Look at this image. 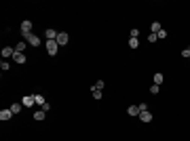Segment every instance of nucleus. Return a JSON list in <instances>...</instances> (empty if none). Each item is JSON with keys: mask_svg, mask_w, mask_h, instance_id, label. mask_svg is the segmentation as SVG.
<instances>
[{"mask_svg": "<svg viewBox=\"0 0 190 141\" xmlns=\"http://www.w3.org/2000/svg\"><path fill=\"white\" fill-rule=\"evenodd\" d=\"M9 68H11V63H9L6 59H2V61H0V70H2V72H9Z\"/></svg>", "mask_w": 190, "mask_h": 141, "instance_id": "nucleus-17", "label": "nucleus"}, {"mask_svg": "<svg viewBox=\"0 0 190 141\" xmlns=\"http://www.w3.org/2000/svg\"><path fill=\"white\" fill-rule=\"evenodd\" d=\"M34 101H36V106H38V107H42L45 103H47V99H45V97H42L40 93H36V95H34Z\"/></svg>", "mask_w": 190, "mask_h": 141, "instance_id": "nucleus-10", "label": "nucleus"}, {"mask_svg": "<svg viewBox=\"0 0 190 141\" xmlns=\"http://www.w3.org/2000/svg\"><path fill=\"white\" fill-rule=\"evenodd\" d=\"M156 40H158V36H156V34H150V36H148V42H156Z\"/></svg>", "mask_w": 190, "mask_h": 141, "instance_id": "nucleus-24", "label": "nucleus"}, {"mask_svg": "<svg viewBox=\"0 0 190 141\" xmlns=\"http://www.w3.org/2000/svg\"><path fill=\"white\" fill-rule=\"evenodd\" d=\"M25 55L24 53H17V51H15V55H13V61H15V63H25Z\"/></svg>", "mask_w": 190, "mask_h": 141, "instance_id": "nucleus-9", "label": "nucleus"}, {"mask_svg": "<svg viewBox=\"0 0 190 141\" xmlns=\"http://www.w3.org/2000/svg\"><path fill=\"white\" fill-rule=\"evenodd\" d=\"M0 55H2L4 59H6V57H11V59H13V55H15V47H4Z\"/></svg>", "mask_w": 190, "mask_h": 141, "instance_id": "nucleus-5", "label": "nucleus"}, {"mask_svg": "<svg viewBox=\"0 0 190 141\" xmlns=\"http://www.w3.org/2000/svg\"><path fill=\"white\" fill-rule=\"evenodd\" d=\"M93 86H95V89H97V91H101V89L106 86V82H104V80H97V82H95Z\"/></svg>", "mask_w": 190, "mask_h": 141, "instance_id": "nucleus-21", "label": "nucleus"}, {"mask_svg": "<svg viewBox=\"0 0 190 141\" xmlns=\"http://www.w3.org/2000/svg\"><path fill=\"white\" fill-rule=\"evenodd\" d=\"M25 47H28V42L19 40V42H17V47H15V51H17V53H24V51H25Z\"/></svg>", "mask_w": 190, "mask_h": 141, "instance_id": "nucleus-15", "label": "nucleus"}, {"mask_svg": "<svg viewBox=\"0 0 190 141\" xmlns=\"http://www.w3.org/2000/svg\"><path fill=\"white\" fill-rule=\"evenodd\" d=\"M32 21H30V19H25V21H21V38H24V36H28V34H32Z\"/></svg>", "mask_w": 190, "mask_h": 141, "instance_id": "nucleus-2", "label": "nucleus"}, {"mask_svg": "<svg viewBox=\"0 0 190 141\" xmlns=\"http://www.w3.org/2000/svg\"><path fill=\"white\" fill-rule=\"evenodd\" d=\"M91 91H93V97H95V99H101V95H104L101 91H97L95 86H91Z\"/></svg>", "mask_w": 190, "mask_h": 141, "instance_id": "nucleus-20", "label": "nucleus"}, {"mask_svg": "<svg viewBox=\"0 0 190 141\" xmlns=\"http://www.w3.org/2000/svg\"><path fill=\"white\" fill-rule=\"evenodd\" d=\"M129 36H131V38H137V36H140V30H137V27H133V30L129 32Z\"/></svg>", "mask_w": 190, "mask_h": 141, "instance_id": "nucleus-22", "label": "nucleus"}, {"mask_svg": "<svg viewBox=\"0 0 190 141\" xmlns=\"http://www.w3.org/2000/svg\"><path fill=\"white\" fill-rule=\"evenodd\" d=\"M152 78H154V84H161V82H163V74H158V72H156Z\"/></svg>", "mask_w": 190, "mask_h": 141, "instance_id": "nucleus-19", "label": "nucleus"}, {"mask_svg": "<svg viewBox=\"0 0 190 141\" xmlns=\"http://www.w3.org/2000/svg\"><path fill=\"white\" fill-rule=\"evenodd\" d=\"M156 36H158V40H163V38H167V32H165V30H161Z\"/></svg>", "mask_w": 190, "mask_h": 141, "instance_id": "nucleus-25", "label": "nucleus"}, {"mask_svg": "<svg viewBox=\"0 0 190 141\" xmlns=\"http://www.w3.org/2000/svg\"><path fill=\"white\" fill-rule=\"evenodd\" d=\"M57 34H59V32H55L53 27H49L47 32H45V38H47V40H57Z\"/></svg>", "mask_w": 190, "mask_h": 141, "instance_id": "nucleus-7", "label": "nucleus"}, {"mask_svg": "<svg viewBox=\"0 0 190 141\" xmlns=\"http://www.w3.org/2000/svg\"><path fill=\"white\" fill-rule=\"evenodd\" d=\"M45 116H47V112H42V110H36V112H34V120H36V122L45 120Z\"/></svg>", "mask_w": 190, "mask_h": 141, "instance_id": "nucleus-12", "label": "nucleus"}, {"mask_svg": "<svg viewBox=\"0 0 190 141\" xmlns=\"http://www.w3.org/2000/svg\"><path fill=\"white\" fill-rule=\"evenodd\" d=\"M9 110H11V112H13V116H15V114H19V112H21V103H13V106L9 107Z\"/></svg>", "mask_w": 190, "mask_h": 141, "instance_id": "nucleus-16", "label": "nucleus"}, {"mask_svg": "<svg viewBox=\"0 0 190 141\" xmlns=\"http://www.w3.org/2000/svg\"><path fill=\"white\" fill-rule=\"evenodd\" d=\"M57 51H59V44H57V40H47V53L51 57H55L57 55Z\"/></svg>", "mask_w": 190, "mask_h": 141, "instance_id": "nucleus-1", "label": "nucleus"}, {"mask_svg": "<svg viewBox=\"0 0 190 141\" xmlns=\"http://www.w3.org/2000/svg\"><path fill=\"white\" fill-rule=\"evenodd\" d=\"M140 120H142V122H150V120H152V114L146 110V112H142V114H140Z\"/></svg>", "mask_w": 190, "mask_h": 141, "instance_id": "nucleus-14", "label": "nucleus"}, {"mask_svg": "<svg viewBox=\"0 0 190 141\" xmlns=\"http://www.w3.org/2000/svg\"><path fill=\"white\" fill-rule=\"evenodd\" d=\"M11 118H13V112H11V110H2V112H0V120H2V122H9Z\"/></svg>", "mask_w": 190, "mask_h": 141, "instance_id": "nucleus-6", "label": "nucleus"}, {"mask_svg": "<svg viewBox=\"0 0 190 141\" xmlns=\"http://www.w3.org/2000/svg\"><path fill=\"white\" fill-rule=\"evenodd\" d=\"M188 53H190V48H188ZM188 61H190V55H188Z\"/></svg>", "mask_w": 190, "mask_h": 141, "instance_id": "nucleus-26", "label": "nucleus"}, {"mask_svg": "<svg viewBox=\"0 0 190 141\" xmlns=\"http://www.w3.org/2000/svg\"><path fill=\"white\" fill-rule=\"evenodd\" d=\"M129 47L131 48H137V47H140V40H137V38H129Z\"/></svg>", "mask_w": 190, "mask_h": 141, "instance_id": "nucleus-18", "label": "nucleus"}, {"mask_svg": "<svg viewBox=\"0 0 190 141\" xmlns=\"http://www.w3.org/2000/svg\"><path fill=\"white\" fill-rule=\"evenodd\" d=\"M140 112H142L140 106H129L127 107V114H129V116H140Z\"/></svg>", "mask_w": 190, "mask_h": 141, "instance_id": "nucleus-8", "label": "nucleus"}, {"mask_svg": "<svg viewBox=\"0 0 190 141\" xmlns=\"http://www.w3.org/2000/svg\"><path fill=\"white\" fill-rule=\"evenodd\" d=\"M24 38H25V42H28L30 47H38V44H40V38L36 34H28V36H24Z\"/></svg>", "mask_w": 190, "mask_h": 141, "instance_id": "nucleus-3", "label": "nucleus"}, {"mask_svg": "<svg viewBox=\"0 0 190 141\" xmlns=\"http://www.w3.org/2000/svg\"><path fill=\"white\" fill-rule=\"evenodd\" d=\"M68 42H70V36L66 34V32H59V34H57V44H59V47H66Z\"/></svg>", "mask_w": 190, "mask_h": 141, "instance_id": "nucleus-4", "label": "nucleus"}, {"mask_svg": "<svg viewBox=\"0 0 190 141\" xmlns=\"http://www.w3.org/2000/svg\"><path fill=\"white\" fill-rule=\"evenodd\" d=\"M163 27H161V23L158 21H154V23H150V34H158Z\"/></svg>", "mask_w": 190, "mask_h": 141, "instance_id": "nucleus-13", "label": "nucleus"}, {"mask_svg": "<svg viewBox=\"0 0 190 141\" xmlns=\"http://www.w3.org/2000/svg\"><path fill=\"white\" fill-rule=\"evenodd\" d=\"M158 91H161L158 84H152V86H150V93H152V95H158Z\"/></svg>", "mask_w": 190, "mask_h": 141, "instance_id": "nucleus-23", "label": "nucleus"}, {"mask_svg": "<svg viewBox=\"0 0 190 141\" xmlns=\"http://www.w3.org/2000/svg\"><path fill=\"white\" fill-rule=\"evenodd\" d=\"M24 106H25V107H30V106H36V101H34V95H25V97H24Z\"/></svg>", "mask_w": 190, "mask_h": 141, "instance_id": "nucleus-11", "label": "nucleus"}]
</instances>
